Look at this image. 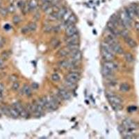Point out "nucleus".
Masks as SVG:
<instances>
[{"label":"nucleus","instance_id":"1","mask_svg":"<svg viewBox=\"0 0 139 139\" xmlns=\"http://www.w3.org/2000/svg\"><path fill=\"white\" fill-rule=\"evenodd\" d=\"M107 98L113 109L115 111H120L123 108L122 101L120 97H118L116 95L109 93L107 95Z\"/></svg>","mask_w":139,"mask_h":139},{"label":"nucleus","instance_id":"2","mask_svg":"<svg viewBox=\"0 0 139 139\" xmlns=\"http://www.w3.org/2000/svg\"><path fill=\"white\" fill-rule=\"evenodd\" d=\"M119 18H120L122 27L125 28V29H128L131 26V20L128 17L126 11H121L120 13V16H119Z\"/></svg>","mask_w":139,"mask_h":139},{"label":"nucleus","instance_id":"3","mask_svg":"<svg viewBox=\"0 0 139 139\" xmlns=\"http://www.w3.org/2000/svg\"><path fill=\"white\" fill-rule=\"evenodd\" d=\"M122 127H123L124 129H125L127 130H129V131H135L136 130L138 126L137 123H136L134 121H133L132 120H130V119H128V118H126L123 121H122Z\"/></svg>","mask_w":139,"mask_h":139},{"label":"nucleus","instance_id":"4","mask_svg":"<svg viewBox=\"0 0 139 139\" xmlns=\"http://www.w3.org/2000/svg\"><path fill=\"white\" fill-rule=\"evenodd\" d=\"M113 53L114 52L112 51H109V50L102 48V51H101L102 57L105 61H113V59L115 58V56Z\"/></svg>","mask_w":139,"mask_h":139},{"label":"nucleus","instance_id":"5","mask_svg":"<svg viewBox=\"0 0 139 139\" xmlns=\"http://www.w3.org/2000/svg\"><path fill=\"white\" fill-rule=\"evenodd\" d=\"M13 106L18 110L20 117H22V118H26V117H28L29 113H28L26 109H25V108L23 106H22L20 103L16 102L15 103Z\"/></svg>","mask_w":139,"mask_h":139},{"label":"nucleus","instance_id":"6","mask_svg":"<svg viewBox=\"0 0 139 139\" xmlns=\"http://www.w3.org/2000/svg\"><path fill=\"white\" fill-rule=\"evenodd\" d=\"M80 79V74L76 72H72L68 73L66 76V80L72 82L73 84H76Z\"/></svg>","mask_w":139,"mask_h":139},{"label":"nucleus","instance_id":"7","mask_svg":"<svg viewBox=\"0 0 139 139\" xmlns=\"http://www.w3.org/2000/svg\"><path fill=\"white\" fill-rule=\"evenodd\" d=\"M107 29L116 37H117L119 35H120V32L119 29H118V27H117L113 22H111V21L108 22Z\"/></svg>","mask_w":139,"mask_h":139},{"label":"nucleus","instance_id":"8","mask_svg":"<svg viewBox=\"0 0 139 139\" xmlns=\"http://www.w3.org/2000/svg\"><path fill=\"white\" fill-rule=\"evenodd\" d=\"M58 95L63 100H69L71 98V95L69 91L65 88H60L58 91Z\"/></svg>","mask_w":139,"mask_h":139},{"label":"nucleus","instance_id":"9","mask_svg":"<svg viewBox=\"0 0 139 139\" xmlns=\"http://www.w3.org/2000/svg\"><path fill=\"white\" fill-rule=\"evenodd\" d=\"M81 57H82V54H81V51H79V50H75L74 52L71 54L72 61L74 64L76 63H79V61L81 60Z\"/></svg>","mask_w":139,"mask_h":139},{"label":"nucleus","instance_id":"10","mask_svg":"<svg viewBox=\"0 0 139 139\" xmlns=\"http://www.w3.org/2000/svg\"><path fill=\"white\" fill-rule=\"evenodd\" d=\"M69 54H71V50L68 46L59 50L58 52L56 53V56L58 58H64L67 56H68Z\"/></svg>","mask_w":139,"mask_h":139},{"label":"nucleus","instance_id":"11","mask_svg":"<svg viewBox=\"0 0 139 139\" xmlns=\"http://www.w3.org/2000/svg\"><path fill=\"white\" fill-rule=\"evenodd\" d=\"M103 67L109 70L112 71L113 72L117 70L118 68V66H117V64L113 61H105L103 64Z\"/></svg>","mask_w":139,"mask_h":139},{"label":"nucleus","instance_id":"12","mask_svg":"<svg viewBox=\"0 0 139 139\" xmlns=\"http://www.w3.org/2000/svg\"><path fill=\"white\" fill-rule=\"evenodd\" d=\"M79 34L76 33V34L72 35L71 36L67 37L66 39V42L67 45H72V44H76L79 42Z\"/></svg>","mask_w":139,"mask_h":139},{"label":"nucleus","instance_id":"13","mask_svg":"<svg viewBox=\"0 0 139 139\" xmlns=\"http://www.w3.org/2000/svg\"><path fill=\"white\" fill-rule=\"evenodd\" d=\"M76 33H77V28H76V26L74 24L70 25V26H68L66 27V35L67 37L71 36L72 35L76 34Z\"/></svg>","mask_w":139,"mask_h":139},{"label":"nucleus","instance_id":"14","mask_svg":"<svg viewBox=\"0 0 139 139\" xmlns=\"http://www.w3.org/2000/svg\"><path fill=\"white\" fill-rule=\"evenodd\" d=\"M120 132L124 138H135V137H136V136H134V134L132 133V131L127 130L125 129H124L122 127L120 129Z\"/></svg>","mask_w":139,"mask_h":139},{"label":"nucleus","instance_id":"15","mask_svg":"<svg viewBox=\"0 0 139 139\" xmlns=\"http://www.w3.org/2000/svg\"><path fill=\"white\" fill-rule=\"evenodd\" d=\"M74 65V63L72 61V60H61L58 66H60V68L63 69H68L72 68Z\"/></svg>","mask_w":139,"mask_h":139},{"label":"nucleus","instance_id":"16","mask_svg":"<svg viewBox=\"0 0 139 139\" xmlns=\"http://www.w3.org/2000/svg\"><path fill=\"white\" fill-rule=\"evenodd\" d=\"M111 49H112L114 53H116V54H122L124 53L123 48L122 47L120 44H119L118 42H115L114 44L111 45Z\"/></svg>","mask_w":139,"mask_h":139},{"label":"nucleus","instance_id":"17","mask_svg":"<svg viewBox=\"0 0 139 139\" xmlns=\"http://www.w3.org/2000/svg\"><path fill=\"white\" fill-rule=\"evenodd\" d=\"M125 11H126L127 14V16L129 18L131 19V20H134L135 18H136V12L134 11V8L133 7V6L130 5L127 6L126 8H125Z\"/></svg>","mask_w":139,"mask_h":139},{"label":"nucleus","instance_id":"18","mask_svg":"<svg viewBox=\"0 0 139 139\" xmlns=\"http://www.w3.org/2000/svg\"><path fill=\"white\" fill-rule=\"evenodd\" d=\"M68 8L66 7H60L58 9V11L56 12V20H61L63 18V16L65 15L66 13Z\"/></svg>","mask_w":139,"mask_h":139},{"label":"nucleus","instance_id":"19","mask_svg":"<svg viewBox=\"0 0 139 139\" xmlns=\"http://www.w3.org/2000/svg\"><path fill=\"white\" fill-rule=\"evenodd\" d=\"M22 94L26 96H30L32 95V88L29 86V85H24L22 88L21 89Z\"/></svg>","mask_w":139,"mask_h":139},{"label":"nucleus","instance_id":"20","mask_svg":"<svg viewBox=\"0 0 139 139\" xmlns=\"http://www.w3.org/2000/svg\"><path fill=\"white\" fill-rule=\"evenodd\" d=\"M28 4H29L30 12L31 11H34L38 6V0H29L28 2Z\"/></svg>","mask_w":139,"mask_h":139},{"label":"nucleus","instance_id":"21","mask_svg":"<svg viewBox=\"0 0 139 139\" xmlns=\"http://www.w3.org/2000/svg\"><path fill=\"white\" fill-rule=\"evenodd\" d=\"M8 108H9V112H10L11 117L13 118H18L20 117V114H19L18 111L13 106Z\"/></svg>","mask_w":139,"mask_h":139},{"label":"nucleus","instance_id":"22","mask_svg":"<svg viewBox=\"0 0 139 139\" xmlns=\"http://www.w3.org/2000/svg\"><path fill=\"white\" fill-rule=\"evenodd\" d=\"M76 16H74L73 13L72 14V16L70 17V18L68 19V20L66 22V23L64 24V25L67 27L68 26H70V25H72V24H74V23H76Z\"/></svg>","mask_w":139,"mask_h":139},{"label":"nucleus","instance_id":"23","mask_svg":"<svg viewBox=\"0 0 139 139\" xmlns=\"http://www.w3.org/2000/svg\"><path fill=\"white\" fill-rule=\"evenodd\" d=\"M131 89L130 86L127 83H122L120 86V90L122 92H127Z\"/></svg>","mask_w":139,"mask_h":139},{"label":"nucleus","instance_id":"24","mask_svg":"<svg viewBox=\"0 0 139 139\" xmlns=\"http://www.w3.org/2000/svg\"><path fill=\"white\" fill-rule=\"evenodd\" d=\"M72 11L68 8V9H67V11H66V13H65V15L63 16V18L61 19V21H62V22H63V24L66 23V22L68 20V19L70 18V17L72 16Z\"/></svg>","mask_w":139,"mask_h":139},{"label":"nucleus","instance_id":"25","mask_svg":"<svg viewBox=\"0 0 139 139\" xmlns=\"http://www.w3.org/2000/svg\"><path fill=\"white\" fill-rule=\"evenodd\" d=\"M125 40H126V42L127 43V45H128V46L129 47H131V48H134V47H136L137 43L133 38H131L130 37H128L127 38L125 39Z\"/></svg>","mask_w":139,"mask_h":139},{"label":"nucleus","instance_id":"26","mask_svg":"<svg viewBox=\"0 0 139 139\" xmlns=\"http://www.w3.org/2000/svg\"><path fill=\"white\" fill-rule=\"evenodd\" d=\"M125 58L127 63H134V58L133 55L131 54V53L129 52H127L125 54Z\"/></svg>","mask_w":139,"mask_h":139},{"label":"nucleus","instance_id":"27","mask_svg":"<svg viewBox=\"0 0 139 139\" xmlns=\"http://www.w3.org/2000/svg\"><path fill=\"white\" fill-rule=\"evenodd\" d=\"M22 12L23 13V14H27V13L30 12V10H29V4H28V2H24L23 5L22 6Z\"/></svg>","mask_w":139,"mask_h":139},{"label":"nucleus","instance_id":"28","mask_svg":"<svg viewBox=\"0 0 139 139\" xmlns=\"http://www.w3.org/2000/svg\"><path fill=\"white\" fill-rule=\"evenodd\" d=\"M27 26L29 29V32H33L36 31L37 29V25L34 22H32V23H29V24H27Z\"/></svg>","mask_w":139,"mask_h":139},{"label":"nucleus","instance_id":"29","mask_svg":"<svg viewBox=\"0 0 139 139\" xmlns=\"http://www.w3.org/2000/svg\"><path fill=\"white\" fill-rule=\"evenodd\" d=\"M51 79L53 81H55V82H57V81H60V75L58 74H53L51 76Z\"/></svg>","mask_w":139,"mask_h":139},{"label":"nucleus","instance_id":"30","mask_svg":"<svg viewBox=\"0 0 139 139\" xmlns=\"http://www.w3.org/2000/svg\"><path fill=\"white\" fill-rule=\"evenodd\" d=\"M51 6H52L51 2H42V5L41 6V8L45 11L46 9H47L49 7H50Z\"/></svg>","mask_w":139,"mask_h":139},{"label":"nucleus","instance_id":"31","mask_svg":"<svg viewBox=\"0 0 139 139\" xmlns=\"http://www.w3.org/2000/svg\"><path fill=\"white\" fill-rule=\"evenodd\" d=\"M12 90H14V91H17L18 90L19 88H20V84H19L18 81H15V82H13V84H12Z\"/></svg>","mask_w":139,"mask_h":139},{"label":"nucleus","instance_id":"32","mask_svg":"<svg viewBox=\"0 0 139 139\" xmlns=\"http://www.w3.org/2000/svg\"><path fill=\"white\" fill-rule=\"evenodd\" d=\"M120 35L123 37L124 38H125V40L126 39V38H127L128 37H129V32L127 31V29H123V30L120 32Z\"/></svg>","mask_w":139,"mask_h":139},{"label":"nucleus","instance_id":"33","mask_svg":"<svg viewBox=\"0 0 139 139\" xmlns=\"http://www.w3.org/2000/svg\"><path fill=\"white\" fill-rule=\"evenodd\" d=\"M53 29H54V27H52V26H50L49 24H47V25H45L44 26V28H43V30H44V32L45 33H50V32L53 31Z\"/></svg>","mask_w":139,"mask_h":139},{"label":"nucleus","instance_id":"34","mask_svg":"<svg viewBox=\"0 0 139 139\" xmlns=\"http://www.w3.org/2000/svg\"><path fill=\"white\" fill-rule=\"evenodd\" d=\"M8 13V10L6 9L5 8H0V15L2 16H3V17H5V16H7Z\"/></svg>","mask_w":139,"mask_h":139},{"label":"nucleus","instance_id":"35","mask_svg":"<svg viewBox=\"0 0 139 139\" xmlns=\"http://www.w3.org/2000/svg\"><path fill=\"white\" fill-rule=\"evenodd\" d=\"M9 56H10V55H9V53H8V52H4L2 54V58L4 60L8 59Z\"/></svg>","mask_w":139,"mask_h":139},{"label":"nucleus","instance_id":"36","mask_svg":"<svg viewBox=\"0 0 139 139\" xmlns=\"http://www.w3.org/2000/svg\"><path fill=\"white\" fill-rule=\"evenodd\" d=\"M58 43H59V41H58L56 38H55L54 40H53L52 41V42L50 43V45H51L52 47H53V48H55V47H56L58 46Z\"/></svg>","mask_w":139,"mask_h":139},{"label":"nucleus","instance_id":"37","mask_svg":"<svg viewBox=\"0 0 139 139\" xmlns=\"http://www.w3.org/2000/svg\"><path fill=\"white\" fill-rule=\"evenodd\" d=\"M13 21L15 24H18L20 23V22L21 21V18H20V16H16L13 17Z\"/></svg>","mask_w":139,"mask_h":139},{"label":"nucleus","instance_id":"38","mask_svg":"<svg viewBox=\"0 0 139 139\" xmlns=\"http://www.w3.org/2000/svg\"><path fill=\"white\" fill-rule=\"evenodd\" d=\"M8 13H13V12H15V11H16V7H15V6L13 5V4H11V5L8 6Z\"/></svg>","mask_w":139,"mask_h":139},{"label":"nucleus","instance_id":"39","mask_svg":"<svg viewBox=\"0 0 139 139\" xmlns=\"http://www.w3.org/2000/svg\"><path fill=\"white\" fill-rule=\"evenodd\" d=\"M133 7L134 8V11L136 12V15L139 18V5H136V4H132Z\"/></svg>","mask_w":139,"mask_h":139},{"label":"nucleus","instance_id":"40","mask_svg":"<svg viewBox=\"0 0 139 139\" xmlns=\"http://www.w3.org/2000/svg\"><path fill=\"white\" fill-rule=\"evenodd\" d=\"M134 28H135L136 32H137L138 33H139V22H135V24H134Z\"/></svg>","mask_w":139,"mask_h":139},{"label":"nucleus","instance_id":"41","mask_svg":"<svg viewBox=\"0 0 139 139\" xmlns=\"http://www.w3.org/2000/svg\"><path fill=\"white\" fill-rule=\"evenodd\" d=\"M59 2H60V0H52V5L57 6Z\"/></svg>","mask_w":139,"mask_h":139},{"label":"nucleus","instance_id":"42","mask_svg":"<svg viewBox=\"0 0 139 139\" xmlns=\"http://www.w3.org/2000/svg\"><path fill=\"white\" fill-rule=\"evenodd\" d=\"M38 84H37V83H33L32 85V88L33 89H38Z\"/></svg>","mask_w":139,"mask_h":139},{"label":"nucleus","instance_id":"43","mask_svg":"<svg viewBox=\"0 0 139 139\" xmlns=\"http://www.w3.org/2000/svg\"><path fill=\"white\" fill-rule=\"evenodd\" d=\"M11 80L13 81V82H15V81H17V80H18V78H17V76H16V75H11Z\"/></svg>","mask_w":139,"mask_h":139},{"label":"nucleus","instance_id":"44","mask_svg":"<svg viewBox=\"0 0 139 139\" xmlns=\"http://www.w3.org/2000/svg\"><path fill=\"white\" fill-rule=\"evenodd\" d=\"M4 66V63L2 58H0V68H3Z\"/></svg>","mask_w":139,"mask_h":139},{"label":"nucleus","instance_id":"45","mask_svg":"<svg viewBox=\"0 0 139 139\" xmlns=\"http://www.w3.org/2000/svg\"><path fill=\"white\" fill-rule=\"evenodd\" d=\"M42 2H52V0H41Z\"/></svg>","mask_w":139,"mask_h":139},{"label":"nucleus","instance_id":"46","mask_svg":"<svg viewBox=\"0 0 139 139\" xmlns=\"http://www.w3.org/2000/svg\"><path fill=\"white\" fill-rule=\"evenodd\" d=\"M3 45V43H2V39H1L0 38V47H2Z\"/></svg>","mask_w":139,"mask_h":139},{"label":"nucleus","instance_id":"47","mask_svg":"<svg viewBox=\"0 0 139 139\" xmlns=\"http://www.w3.org/2000/svg\"><path fill=\"white\" fill-rule=\"evenodd\" d=\"M135 138L139 139V134H138V135H137V136H136V137H135Z\"/></svg>","mask_w":139,"mask_h":139},{"label":"nucleus","instance_id":"48","mask_svg":"<svg viewBox=\"0 0 139 139\" xmlns=\"http://www.w3.org/2000/svg\"><path fill=\"white\" fill-rule=\"evenodd\" d=\"M1 3H2V2H1V0H0V5H1Z\"/></svg>","mask_w":139,"mask_h":139},{"label":"nucleus","instance_id":"49","mask_svg":"<svg viewBox=\"0 0 139 139\" xmlns=\"http://www.w3.org/2000/svg\"><path fill=\"white\" fill-rule=\"evenodd\" d=\"M1 111H0V114H1Z\"/></svg>","mask_w":139,"mask_h":139}]
</instances>
